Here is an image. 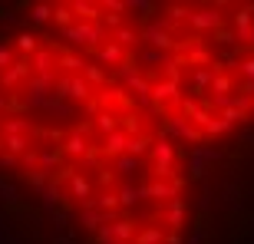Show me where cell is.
Here are the masks:
<instances>
[{
    "label": "cell",
    "instance_id": "obj_37",
    "mask_svg": "<svg viewBox=\"0 0 254 244\" xmlns=\"http://www.w3.org/2000/svg\"><path fill=\"white\" fill-rule=\"evenodd\" d=\"M93 208L96 211H106V215H116V208H119V198L113 191H103L99 198H93Z\"/></svg>",
    "mask_w": 254,
    "mask_h": 244
},
{
    "label": "cell",
    "instance_id": "obj_28",
    "mask_svg": "<svg viewBox=\"0 0 254 244\" xmlns=\"http://www.w3.org/2000/svg\"><path fill=\"white\" fill-rule=\"evenodd\" d=\"M57 66H63L66 76H76L79 69H86V60L79 57V53H69V50H66V53H60V57H57Z\"/></svg>",
    "mask_w": 254,
    "mask_h": 244
},
{
    "label": "cell",
    "instance_id": "obj_42",
    "mask_svg": "<svg viewBox=\"0 0 254 244\" xmlns=\"http://www.w3.org/2000/svg\"><path fill=\"white\" fill-rule=\"evenodd\" d=\"M172 60H175V57H169V53H159V50H142L135 63H149V66H152V63H162V66H169Z\"/></svg>",
    "mask_w": 254,
    "mask_h": 244
},
{
    "label": "cell",
    "instance_id": "obj_23",
    "mask_svg": "<svg viewBox=\"0 0 254 244\" xmlns=\"http://www.w3.org/2000/svg\"><path fill=\"white\" fill-rule=\"evenodd\" d=\"M211 79H215V73H211V69H195V73H191V99H201V96L208 93V89H211Z\"/></svg>",
    "mask_w": 254,
    "mask_h": 244
},
{
    "label": "cell",
    "instance_id": "obj_14",
    "mask_svg": "<svg viewBox=\"0 0 254 244\" xmlns=\"http://www.w3.org/2000/svg\"><path fill=\"white\" fill-rule=\"evenodd\" d=\"M231 20H235V43H248V30L254 23V3H238L231 10Z\"/></svg>",
    "mask_w": 254,
    "mask_h": 244
},
{
    "label": "cell",
    "instance_id": "obj_49",
    "mask_svg": "<svg viewBox=\"0 0 254 244\" xmlns=\"http://www.w3.org/2000/svg\"><path fill=\"white\" fill-rule=\"evenodd\" d=\"M99 7H103L109 17H123V13H126V0H103Z\"/></svg>",
    "mask_w": 254,
    "mask_h": 244
},
{
    "label": "cell",
    "instance_id": "obj_46",
    "mask_svg": "<svg viewBox=\"0 0 254 244\" xmlns=\"http://www.w3.org/2000/svg\"><path fill=\"white\" fill-rule=\"evenodd\" d=\"M238 76H241V79H248V83H254V53H248L245 60H238Z\"/></svg>",
    "mask_w": 254,
    "mask_h": 244
},
{
    "label": "cell",
    "instance_id": "obj_58",
    "mask_svg": "<svg viewBox=\"0 0 254 244\" xmlns=\"http://www.w3.org/2000/svg\"><path fill=\"white\" fill-rule=\"evenodd\" d=\"M248 116H254V99H251V109H248Z\"/></svg>",
    "mask_w": 254,
    "mask_h": 244
},
{
    "label": "cell",
    "instance_id": "obj_45",
    "mask_svg": "<svg viewBox=\"0 0 254 244\" xmlns=\"http://www.w3.org/2000/svg\"><path fill=\"white\" fill-rule=\"evenodd\" d=\"M13 63H17V50L0 40V73H3V69H10Z\"/></svg>",
    "mask_w": 254,
    "mask_h": 244
},
{
    "label": "cell",
    "instance_id": "obj_5",
    "mask_svg": "<svg viewBox=\"0 0 254 244\" xmlns=\"http://www.w3.org/2000/svg\"><path fill=\"white\" fill-rule=\"evenodd\" d=\"M189 27L198 33H215L225 27V3H208V7H195L189 17Z\"/></svg>",
    "mask_w": 254,
    "mask_h": 244
},
{
    "label": "cell",
    "instance_id": "obj_54",
    "mask_svg": "<svg viewBox=\"0 0 254 244\" xmlns=\"http://www.w3.org/2000/svg\"><path fill=\"white\" fill-rule=\"evenodd\" d=\"M20 159H13V155H0V165H17Z\"/></svg>",
    "mask_w": 254,
    "mask_h": 244
},
{
    "label": "cell",
    "instance_id": "obj_16",
    "mask_svg": "<svg viewBox=\"0 0 254 244\" xmlns=\"http://www.w3.org/2000/svg\"><path fill=\"white\" fill-rule=\"evenodd\" d=\"M53 66H57V53L47 47H40L33 57H30V73L33 76H50L53 73Z\"/></svg>",
    "mask_w": 254,
    "mask_h": 244
},
{
    "label": "cell",
    "instance_id": "obj_33",
    "mask_svg": "<svg viewBox=\"0 0 254 244\" xmlns=\"http://www.w3.org/2000/svg\"><path fill=\"white\" fill-rule=\"evenodd\" d=\"M83 79H86V86H106L109 73H106L103 66H96V63H86V69H83Z\"/></svg>",
    "mask_w": 254,
    "mask_h": 244
},
{
    "label": "cell",
    "instance_id": "obj_39",
    "mask_svg": "<svg viewBox=\"0 0 254 244\" xmlns=\"http://www.w3.org/2000/svg\"><path fill=\"white\" fill-rule=\"evenodd\" d=\"M30 132H33V122L30 119H10L7 125H3V135H30Z\"/></svg>",
    "mask_w": 254,
    "mask_h": 244
},
{
    "label": "cell",
    "instance_id": "obj_2",
    "mask_svg": "<svg viewBox=\"0 0 254 244\" xmlns=\"http://www.w3.org/2000/svg\"><path fill=\"white\" fill-rule=\"evenodd\" d=\"M149 159H152V175H155V182L175 179V145H172V139H165V135L152 139Z\"/></svg>",
    "mask_w": 254,
    "mask_h": 244
},
{
    "label": "cell",
    "instance_id": "obj_29",
    "mask_svg": "<svg viewBox=\"0 0 254 244\" xmlns=\"http://www.w3.org/2000/svg\"><path fill=\"white\" fill-rule=\"evenodd\" d=\"M231 129H235V125H231L228 119H221V116L211 113V116H208V122L201 125V135H225V132H231Z\"/></svg>",
    "mask_w": 254,
    "mask_h": 244
},
{
    "label": "cell",
    "instance_id": "obj_55",
    "mask_svg": "<svg viewBox=\"0 0 254 244\" xmlns=\"http://www.w3.org/2000/svg\"><path fill=\"white\" fill-rule=\"evenodd\" d=\"M248 50L254 53V23H251V30H248Z\"/></svg>",
    "mask_w": 254,
    "mask_h": 244
},
{
    "label": "cell",
    "instance_id": "obj_41",
    "mask_svg": "<svg viewBox=\"0 0 254 244\" xmlns=\"http://www.w3.org/2000/svg\"><path fill=\"white\" fill-rule=\"evenodd\" d=\"M30 20L33 23H50L53 20V3H33L30 7Z\"/></svg>",
    "mask_w": 254,
    "mask_h": 244
},
{
    "label": "cell",
    "instance_id": "obj_48",
    "mask_svg": "<svg viewBox=\"0 0 254 244\" xmlns=\"http://www.w3.org/2000/svg\"><path fill=\"white\" fill-rule=\"evenodd\" d=\"M0 201H7V205H17L20 201V191L10 185V182H3V179H0Z\"/></svg>",
    "mask_w": 254,
    "mask_h": 244
},
{
    "label": "cell",
    "instance_id": "obj_52",
    "mask_svg": "<svg viewBox=\"0 0 254 244\" xmlns=\"http://www.w3.org/2000/svg\"><path fill=\"white\" fill-rule=\"evenodd\" d=\"M189 244H205V228H198L195 235H191V241Z\"/></svg>",
    "mask_w": 254,
    "mask_h": 244
},
{
    "label": "cell",
    "instance_id": "obj_38",
    "mask_svg": "<svg viewBox=\"0 0 254 244\" xmlns=\"http://www.w3.org/2000/svg\"><path fill=\"white\" fill-rule=\"evenodd\" d=\"M40 195H43V208H47V211H53V208H57V201H60V198H66L63 191H60V185H57V182H53V179H50V185L43 188Z\"/></svg>",
    "mask_w": 254,
    "mask_h": 244
},
{
    "label": "cell",
    "instance_id": "obj_20",
    "mask_svg": "<svg viewBox=\"0 0 254 244\" xmlns=\"http://www.w3.org/2000/svg\"><path fill=\"white\" fill-rule=\"evenodd\" d=\"M126 142H129V135H126L123 129H116L113 135H106L103 139V145H99V155H126Z\"/></svg>",
    "mask_w": 254,
    "mask_h": 244
},
{
    "label": "cell",
    "instance_id": "obj_57",
    "mask_svg": "<svg viewBox=\"0 0 254 244\" xmlns=\"http://www.w3.org/2000/svg\"><path fill=\"white\" fill-rule=\"evenodd\" d=\"M57 244H76V241H69V238H63V235H60V238H57Z\"/></svg>",
    "mask_w": 254,
    "mask_h": 244
},
{
    "label": "cell",
    "instance_id": "obj_34",
    "mask_svg": "<svg viewBox=\"0 0 254 244\" xmlns=\"http://www.w3.org/2000/svg\"><path fill=\"white\" fill-rule=\"evenodd\" d=\"M135 244H165V231L162 228H142V231H135Z\"/></svg>",
    "mask_w": 254,
    "mask_h": 244
},
{
    "label": "cell",
    "instance_id": "obj_6",
    "mask_svg": "<svg viewBox=\"0 0 254 244\" xmlns=\"http://www.w3.org/2000/svg\"><path fill=\"white\" fill-rule=\"evenodd\" d=\"M142 40L149 43V50L165 53V50H175V40L179 37H172V23L169 20H149V23L142 27Z\"/></svg>",
    "mask_w": 254,
    "mask_h": 244
},
{
    "label": "cell",
    "instance_id": "obj_7",
    "mask_svg": "<svg viewBox=\"0 0 254 244\" xmlns=\"http://www.w3.org/2000/svg\"><path fill=\"white\" fill-rule=\"evenodd\" d=\"M53 96L63 103H89V86L83 76H60L53 86Z\"/></svg>",
    "mask_w": 254,
    "mask_h": 244
},
{
    "label": "cell",
    "instance_id": "obj_21",
    "mask_svg": "<svg viewBox=\"0 0 254 244\" xmlns=\"http://www.w3.org/2000/svg\"><path fill=\"white\" fill-rule=\"evenodd\" d=\"M109 40H113V43H119V47H139V43H142V30H135V27H126V23H123V27H116L113 30V33H109Z\"/></svg>",
    "mask_w": 254,
    "mask_h": 244
},
{
    "label": "cell",
    "instance_id": "obj_27",
    "mask_svg": "<svg viewBox=\"0 0 254 244\" xmlns=\"http://www.w3.org/2000/svg\"><path fill=\"white\" fill-rule=\"evenodd\" d=\"M93 129L99 132V135H113L116 129H119V119H116L109 109H103V113H96V119H93Z\"/></svg>",
    "mask_w": 254,
    "mask_h": 244
},
{
    "label": "cell",
    "instance_id": "obj_15",
    "mask_svg": "<svg viewBox=\"0 0 254 244\" xmlns=\"http://www.w3.org/2000/svg\"><path fill=\"white\" fill-rule=\"evenodd\" d=\"M76 20H83V23H103V7L93 3V0H73L69 3Z\"/></svg>",
    "mask_w": 254,
    "mask_h": 244
},
{
    "label": "cell",
    "instance_id": "obj_26",
    "mask_svg": "<svg viewBox=\"0 0 254 244\" xmlns=\"http://www.w3.org/2000/svg\"><path fill=\"white\" fill-rule=\"evenodd\" d=\"M27 145H30L27 135H3V139H0V149L7 152V155H13V159L27 155Z\"/></svg>",
    "mask_w": 254,
    "mask_h": 244
},
{
    "label": "cell",
    "instance_id": "obj_18",
    "mask_svg": "<svg viewBox=\"0 0 254 244\" xmlns=\"http://www.w3.org/2000/svg\"><path fill=\"white\" fill-rule=\"evenodd\" d=\"M116 215H106V211H96V208H79V225L86 228V231H99L103 225H113Z\"/></svg>",
    "mask_w": 254,
    "mask_h": 244
},
{
    "label": "cell",
    "instance_id": "obj_43",
    "mask_svg": "<svg viewBox=\"0 0 254 244\" xmlns=\"http://www.w3.org/2000/svg\"><path fill=\"white\" fill-rule=\"evenodd\" d=\"M126 10H135V17H152L159 7L152 0H126Z\"/></svg>",
    "mask_w": 254,
    "mask_h": 244
},
{
    "label": "cell",
    "instance_id": "obj_17",
    "mask_svg": "<svg viewBox=\"0 0 254 244\" xmlns=\"http://www.w3.org/2000/svg\"><path fill=\"white\" fill-rule=\"evenodd\" d=\"M215 159H218L215 149L195 145V152H191V159H189V175H191V179H201V175H205V165H208V162H215Z\"/></svg>",
    "mask_w": 254,
    "mask_h": 244
},
{
    "label": "cell",
    "instance_id": "obj_10",
    "mask_svg": "<svg viewBox=\"0 0 254 244\" xmlns=\"http://www.w3.org/2000/svg\"><path fill=\"white\" fill-rule=\"evenodd\" d=\"M182 103V89H179V79H159L152 83V106L162 109V106H179Z\"/></svg>",
    "mask_w": 254,
    "mask_h": 244
},
{
    "label": "cell",
    "instance_id": "obj_47",
    "mask_svg": "<svg viewBox=\"0 0 254 244\" xmlns=\"http://www.w3.org/2000/svg\"><path fill=\"white\" fill-rule=\"evenodd\" d=\"M27 182H30L33 188H40V191H43V188L50 185V175H47L43 169H30V172H27Z\"/></svg>",
    "mask_w": 254,
    "mask_h": 244
},
{
    "label": "cell",
    "instance_id": "obj_9",
    "mask_svg": "<svg viewBox=\"0 0 254 244\" xmlns=\"http://www.w3.org/2000/svg\"><path fill=\"white\" fill-rule=\"evenodd\" d=\"M165 132H169L165 139H185V142H191V145H198V142H201V132H198L195 125H191V119H185L182 113L165 119Z\"/></svg>",
    "mask_w": 254,
    "mask_h": 244
},
{
    "label": "cell",
    "instance_id": "obj_56",
    "mask_svg": "<svg viewBox=\"0 0 254 244\" xmlns=\"http://www.w3.org/2000/svg\"><path fill=\"white\" fill-rule=\"evenodd\" d=\"M3 109H7V96L0 93V113H3Z\"/></svg>",
    "mask_w": 254,
    "mask_h": 244
},
{
    "label": "cell",
    "instance_id": "obj_50",
    "mask_svg": "<svg viewBox=\"0 0 254 244\" xmlns=\"http://www.w3.org/2000/svg\"><path fill=\"white\" fill-rule=\"evenodd\" d=\"M215 40H218V43H225V47H228V43H235V30H228V27L215 30Z\"/></svg>",
    "mask_w": 254,
    "mask_h": 244
},
{
    "label": "cell",
    "instance_id": "obj_31",
    "mask_svg": "<svg viewBox=\"0 0 254 244\" xmlns=\"http://www.w3.org/2000/svg\"><path fill=\"white\" fill-rule=\"evenodd\" d=\"M149 149H152V139H149V135H132V139L126 142V155H132V159L149 155Z\"/></svg>",
    "mask_w": 254,
    "mask_h": 244
},
{
    "label": "cell",
    "instance_id": "obj_51",
    "mask_svg": "<svg viewBox=\"0 0 254 244\" xmlns=\"http://www.w3.org/2000/svg\"><path fill=\"white\" fill-rule=\"evenodd\" d=\"M83 162H86V165H96V162H99V145H93V149L86 152V155H83Z\"/></svg>",
    "mask_w": 254,
    "mask_h": 244
},
{
    "label": "cell",
    "instance_id": "obj_11",
    "mask_svg": "<svg viewBox=\"0 0 254 244\" xmlns=\"http://www.w3.org/2000/svg\"><path fill=\"white\" fill-rule=\"evenodd\" d=\"M89 53H93V63L96 66H116V69L129 60V53H126L119 43H113V40H109V43H103V47H96V50H89Z\"/></svg>",
    "mask_w": 254,
    "mask_h": 244
},
{
    "label": "cell",
    "instance_id": "obj_3",
    "mask_svg": "<svg viewBox=\"0 0 254 244\" xmlns=\"http://www.w3.org/2000/svg\"><path fill=\"white\" fill-rule=\"evenodd\" d=\"M57 185H66V198H73V201H79V208H93V182L86 179V175H79L76 169H60Z\"/></svg>",
    "mask_w": 254,
    "mask_h": 244
},
{
    "label": "cell",
    "instance_id": "obj_22",
    "mask_svg": "<svg viewBox=\"0 0 254 244\" xmlns=\"http://www.w3.org/2000/svg\"><path fill=\"white\" fill-rule=\"evenodd\" d=\"M13 50H17V53H20L23 60H27V57H33V53L40 50V37H33L30 30H20V33H17V40H13Z\"/></svg>",
    "mask_w": 254,
    "mask_h": 244
},
{
    "label": "cell",
    "instance_id": "obj_1",
    "mask_svg": "<svg viewBox=\"0 0 254 244\" xmlns=\"http://www.w3.org/2000/svg\"><path fill=\"white\" fill-rule=\"evenodd\" d=\"M60 37L69 40L73 47L96 50V47H103V43H109V30H106L103 23H83V20H76L73 27L60 30Z\"/></svg>",
    "mask_w": 254,
    "mask_h": 244
},
{
    "label": "cell",
    "instance_id": "obj_4",
    "mask_svg": "<svg viewBox=\"0 0 254 244\" xmlns=\"http://www.w3.org/2000/svg\"><path fill=\"white\" fill-rule=\"evenodd\" d=\"M116 79H119L126 89H132L139 99H152V79L142 73V66L135 63V60H126V63L116 69Z\"/></svg>",
    "mask_w": 254,
    "mask_h": 244
},
{
    "label": "cell",
    "instance_id": "obj_25",
    "mask_svg": "<svg viewBox=\"0 0 254 244\" xmlns=\"http://www.w3.org/2000/svg\"><path fill=\"white\" fill-rule=\"evenodd\" d=\"M109 231H113V241L119 244V241H132L139 228H135V221H129V218H116L113 225H109Z\"/></svg>",
    "mask_w": 254,
    "mask_h": 244
},
{
    "label": "cell",
    "instance_id": "obj_13",
    "mask_svg": "<svg viewBox=\"0 0 254 244\" xmlns=\"http://www.w3.org/2000/svg\"><path fill=\"white\" fill-rule=\"evenodd\" d=\"M30 76H33V73H30V60L17 57V63L0 73V86H3V89H17V86H27Z\"/></svg>",
    "mask_w": 254,
    "mask_h": 244
},
{
    "label": "cell",
    "instance_id": "obj_53",
    "mask_svg": "<svg viewBox=\"0 0 254 244\" xmlns=\"http://www.w3.org/2000/svg\"><path fill=\"white\" fill-rule=\"evenodd\" d=\"M165 244H182V235L179 231H169V235H165Z\"/></svg>",
    "mask_w": 254,
    "mask_h": 244
},
{
    "label": "cell",
    "instance_id": "obj_35",
    "mask_svg": "<svg viewBox=\"0 0 254 244\" xmlns=\"http://www.w3.org/2000/svg\"><path fill=\"white\" fill-rule=\"evenodd\" d=\"M208 93H211V96H231V93H235V79H231L228 73L215 76V79H211V89H208Z\"/></svg>",
    "mask_w": 254,
    "mask_h": 244
},
{
    "label": "cell",
    "instance_id": "obj_40",
    "mask_svg": "<svg viewBox=\"0 0 254 244\" xmlns=\"http://www.w3.org/2000/svg\"><path fill=\"white\" fill-rule=\"evenodd\" d=\"M116 198H119V208H132V205H139V201H142V198H139V188H135V185H123Z\"/></svg>",
    "mask_w": 254,
    "mask_h": 244
},
{
    "label": "cell",
    "instance_id": "obj_19",
    "mask_svg": "<svg viewBox=\"0 0 254 244\" xmlns=\"http://www.w3.org/2000/svg\"><path fill=\"white\" fill-rule=\"evenodd\" d=\"M162 221H165V228L169 231H179L182 225H185V201L182 198H175V201H169V205L162 208Z\"/></svg>",
    "mask_w": 254,
    "mask_h": 244
},
{
    "label": "cell",
    "instance_id": "obj_36",
    "mask_svg": "<svg viewBox=\"0 0 254 244\" xmlns=\"http://www.w3.org/2000/svg\"><path fill=\"white\" fill-rule=\"evenodd\" d=\"M113 169L119 172V175H135V172L142 169V159H132V155H119V159L113 162Z\"/></svg>",
    "mask_w": 254,
    "mask_h": 244
},
{
    "label": "cell",
    "instance_id": "obj_59",
    "mask_svg": "<svg viewBox=\"0 0 254 244\" xmlns=\"http://www.w3.org/2000/svg\"><path fill=\"white\" fill-rule=\"evenodd\" d=\"M119 244H132V241H119Z\"/></svg>",
    "mask_w": 254,
    "mask_h": 244
},
{
    "label": "cell",
    "instance_id": "obj_44",
    "mask_svg": "<svg viewBox=\"0 0 254 244\" xmlns=\"http://www.w3.org/2000/svg\"><path fill=\"white\" fill-rule=\"evenodd\" d=\"M43 109H47V113H57V116H73V106L57 99V96H50L47 103H43Z\"/></svg>",
    "mask_w": 254,
    "mask_h": 244
},
{
    "label": "cell",
    "instance_id": "obj_30",
    "mask_svg": "<svg viewBox=\"0 0 254 244\" xmlns=\"http://www.w3.org/2000/svg\"><path fill=\"white\" fill-rule=\"evenodd\" d=\"M191 10H195L191 3H169V7H165V13H169V17H165V20H169L172 27H175V23H189Z\"/></svg>",
    "mask_w": 254,
    "mask_h": 244
},
{
    "label": "cell",
    "instance_id": "obj_32",
    "mask_svg": "<svg viewBox=\"0 0 254 244\" xmlns=\"http://www.w3.org/2000/svg\"><path fill=\"white\" fill-rule=\"evenodd\" d=\"M53 23H57L60 30H66V27H73V23H76L69 3H53Z\"/></svg>",
    "mask_w": 254,
    "mask_h": 244
},
{
    "label": "cell",
    "instance_id": "obj_8",
    "mask_svg": "<svg viewBox=\"0 0 254 244\" xmlns=\"http://www.w3.org/2000/svg\"><path fill=\"white\" fill-rule=\"evenodd\" d=\"M185 182L182 179H169V182H149V185H139V198H155V201H175L182 195Z\"/></svg>",
    "mask_w": 254,
    "mask_h": 244
},
{
    "label": "cell",
    "instance_id": "obj_12",
    "mask_svg": "<svg viewBox=\"0 0 254 244\" xmlns=\"http://www.w3.org/2000/svg\"><path fill=\"white\" fill-rule=\"evenodd\" d=\"M89 149H93V145H89V139H86V125H83V129H73V132L63 139V145H60V155H63V159H83Z\"/></svg>",
    "mask_w": 254,
    "mask_h": 244
},
{
    "label": "cell",
    "instance_id": "obj_24",
    "mask_svg": "<svg viewBox=\"0 0 254 244\" xmlns=\"http://www.w3.org/2000/svg\"><path fill=\"white\" fill-rule=\"evenodd\" d=\"M113 103H119L126 109V96H123V89H116V86H106L103 93H99V99H89V109H99V106H113Z\"/></svg>",
    "mask_w": 254,
    "mask_h": 244
}]
</instances>
